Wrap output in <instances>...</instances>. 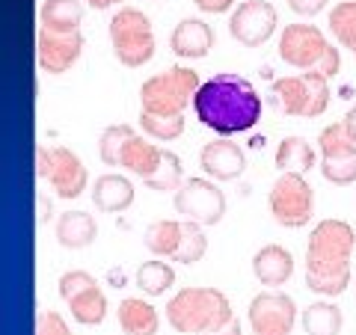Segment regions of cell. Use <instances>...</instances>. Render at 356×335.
I'll list each match as a JSON object with an SVG mask.
<instances>
[{
  "mask_svg": "<svg viewBox=\"0 0 356 335\" xmlns=\"http://www.w3.org/2000/svg\"><path fill=\"white\" fill-rule=\"evenodd\" d=\"M214 27L205 24L202 18H184L178 21V27L172 30L170 36V48L175 57H184V60H202L208 57V51L214 48Z\"/></svg>",
  "mask_w": 356,
  "mask_h": 335,
  "instance_id": "obj_15",
  "label": "cell"
},
{
  "mask_svg": "<svg viewBox=\"0 0 356 335\" xmlns=\"http://www.w3.org/2000/svg\"><path fill=\"white\" fill-rule=\"evenodd\" d=\"M288 6H291V13L303 15V18H312V15H318L321 9L327 6V0H288Z\"/></svg>",
  "mask_w": 356,
  "mask_h": 335,
  "instance_id": "obj_36",
  "label": "cell"
},
{
  "mask_svg": "<svg viewBox=\"0 0 356 335\" xmlns=\"http://www.w3.org/2000/svg\"><path fill=\"white\" fill-rule=\"evenodd\" d=\"M276 30V9L267 0H247L241 3L229 18L232 39L241 42L243 48H261Z\"/></svg>",
  "mask_w": 356,
  "mask_h": 335,
  "instance_id": "obj_11",
  "label": "cell"
},
{
  "mask_svg": "<svg viewBox=\"0 0 356 335\" xmlns=\"http://www.w3.org/2000/svg\"><path fill=\"white\" fill-rule=\"evenodd\" d=\"M273 95L280 101L282 113L288 116H306L312 113V92L303 74H288V77H276L273 81Z\"/></svg>",
  "mask_w": 356,
  "mask_h": 335,
  "instance_id": "obj_22",
  "label": "cell"
},
{
  "mask_svg": "<svg viewBox=\"0 0 356 335\" xmlns=\"http://www.w3.org/2000/svg\"><path fill=\"white\" fill-rule=\"evenodd\" d=\"M199 86H202L199 74L193 69H184V65H175V69H166L163 74H154L140 89L143 113L184 116V110L193 107Z\"/></svg>",
  "mask_w": 356,
  "mask_h": 335,
  "instance_id": "obj_3",
  "label": "cell"
},
{
  "mask_svg": "<svg viewBox=\"0 0 356 335\" xmlns=\"http://www.w3.org/2000/svg\"><path fill=\"white\" fill-rule=\"evenodd\" d=\"M252 273H255V279H259L264 288L276 291V288H282L288 279H291V273H294V255L288 252L285 247H280V243H267V247H261L259 252H255Z\"/></svg>",
  "mask_w": 356,
  "mask_h": 335,
  "instance_id": "obj_16",
  "label": "cell"
},
{
  "mask_svg": "<svg viewBox=\"0 0 356 335\" xmlns=\"http://www.w3.org/2000/svg\"><path fill=\"white\" fill-rule=\"evenodd\" d=\"M356 231L344 220H321L306 243V273H327L350 264Z\"/></svg>",
  "mask_w": 356,
  "mask_h": 335,
  "instance_id": "obj_4",
  "label": "cell"
},
{
  "mask_svg": "<svg viewBox=\"0 0 356 335\" xmlns=\"http://www.w3.org/2000/svg\"><path fill=\"white\" fill-rule=\"evenodd\" d=\"M344 125H348V131H350V137L356 140V104L348 110V116H344Z\"/></svg>",
  "mask_w": 356,
  "mask_h": 335,
  "instance_id": "obj_40",
  "label": "cell"
},
{
  "mask_svg": "<svg viewBox=\"0 0 356 335\" xmlns=\"http://www.w3.org/2000/svg\"><path fill=\"white\" fill-rule=\"evenodd\" d=\"M339 65H341L339 48H332V44H330V48H327V54H324V57H321V65H318V72H321V74H324L327 81H330L332 74H339Z\"/></svg>",
  "mask_w": 356,
  "mask_h": 335,
  "instance_id": "obj_37",
  "label": "cell"
},
{
  "mask_svg": "<svg viewBox=\"0 0 356 335\" xmlns=\"http://www.w3.org/2000/svg\"><path fill=\"white\" fill-rule=\"evenodd\" d=\"M350 285V264L327 273H306V288L318 297H339Z\"/></svg>",
  "mask_w": 356,
  "mask_h": 335,
  "instance_id": "obj_31",
  "label": "cell"
},
{
  "mask_svg": "<svg viewBox=\"0 0 356 335\" xmlns=\"http://www.w3.org/2000/svg\"><path fill=\"white\" fill-rule=\"evenodd\" d=\"M140 128L154 140H178L184 133V116H152V113H140Z\"/></svg>",
  "mask_w": 356,
  "mask_h": 335,
  "instance_id": "obj_33",
  "label": "cell"
},
{
  "mask_svg": "<svg viewBox=\"0 0 356 335\" xmlns=\"http://www.w3.org/2000/svg\"><path fill=\"white\" fill-rule=\"evenodd\" d=\"M172 285H175V270H172L170 264H163L158 259L140 264V270H137V288L146 297H161V294L170 291Z\"/></svg>",
  "mask_w": 356,
  "mask_h": 335,
  "instance_id": "obj_27",
  "label": "cell"
},
{
  "mask_svg": "<svg viewBox=\"0 0 356 335\" xmlns=\"http://www.w3.org/2000/svg\"><path fill=\"white\" fill-rule=\"evenodd\" d=\"M110 42L116 60L128 69H140L154 57V30L149 15L140 9H119L110 18Z\"/></svg>",
  "mask_w": 356,
  "mask_h": 335,
  "instance_id": "obj_5",
  "label": "cell"
},
{
  "mask_svg": "<svg viewBox=\"0 0 356 335\" xmlns=\"http://www.w3.org/2000/svg\"><path fill=\"white\" fill-rule=\"evenodd\" d=\"M172 205L181 217L199 226H217L226 217V193L208 178H187L181 190H175Z\"/></svg>",
  "mask_w": 356,
  "mask_h": 335,
  "instance_id": "obj_9",
  "label": "cell"
},
{
  "mask_svg": "<svg viewBox=\"0 0 356 335\" xmlns=\"http://www.w3.org/2000/svg\"><path fill=\"white\" fill-rule=\"evenodd\" d=\"M163 152L166 149H158L146 137L134 133V137L125 142V149H122L119 166H122V170H131L134 175H140L143 181H149V178H154V175H158V170H161Z\"/></svg>",
  "mask_w": 356,
  "mask_h": 335,
  "instance_id": "obj_18",
  "label": "cell"
},
{
  "mask_svg": "<svg viewBox=\"0 0 356 335\" xmlns=\"http://www.w3.org/2000/svg\"><path fill=\"white\" fill-rule=\"evenodd\" d=\"M134 196H137V190L119 172H107L92 184V205L102 211V214H119V211L131 208Z\"/></svg>",
  "mask_w": 356,
  "mask_h": 335,
  "instance_id": "obj_17",
  "label": "cell"
},
{
  "mask_svg": "<svg viewBox=\"0 0 356 335\" xmlns=\"http://www.w3.org/2000/svg\"><path fill=\"white\" fill-rule=\"evenodd\" d=\"M119 329L125 335H158L161 329V315L149 300L140 297H125L116 309Z\"/></svg>",
  "mask_w": 356,
  "mask_h": 335,
  "instance_id": "obj_19",
  "label": "cell"
},
{
  "mask_svg": "<svg viewBox=\"0 0 356 335\" xmlns=\"http://www.w3.org/2000/svg\"><path fill=\"white\" fill-rule=\"evenodd\" d=\"M60 297L65 300L72 318L83 327H98L107 318V297L95 276L86 270H69L60 276Z\"/></svg>",
  "mask_w": 356,
  "mask_h": 335,
  "instance_id": "obj_8",
  "label": "cell"
},
{
  "mask_svg": "<svg viewBox=\"0 0 356 335\" xmlns=\"http://www.w3.org/2000/svg\"><path fill=\"white\" fill-rule=\"evenodd\" d=\"M252 335H291L297 323V303L282 291H261L250 300Z\"/></svg>",
  "mask_w": 356,
  "mask_h": 335,
  "instance_id": "obj_10",
  "label": "cell"
},
{
  "mask_svg": "<svg viewBox=\"0 0 356 335\" xmlns=\"http://www.w3.org/2000/svg\"><path fill=\"white\" fill-rule=\"evenodd\" d=\"M267 208H270V217L285 229L309 226L312 217H315V193H312V184L303 175L282 172L270 187Z\"/></svg>",
  "mask_w": 356,
  "mask_h": 335,
  "instance_id": "obj_6",
  "label": "cell"
},
{
  "mask_svg": "<svg viewBox=\"0 0 356 335\" xmlns=\"http://www.w3.org/2000/svg\"><path fill=\"white\" fill-rule=\"evenodd\" d=\"M36 175L51 181L54 193L60 199H77L83 196L89 184V172L83 161L65 146H36Z\"/></svg>",
  "mask_w": 356,
  "mask_h": 335,
  "instance_id": "obj_7",
  "label": "cell"
},
{
  "mask_svg": "<svg viewBox=\"0 0 356 335\" xmlns=\"http://www.w3.org/2000/svg\"><path fill=\"white\" fill-rule=\"evenodd\" d=\"M146 187L158 190V193H172V190H181L184 187V163L178 154L172 152H163V163L154 178H149Z\"/></svg>",
  "mask_w": 356,
  "mask_h": 335,
  "instance_id": "obj_32",
  "label": "cell"
},
{
  "mask_svg": "<svg viewBox=\"0 0 356 335\" xmlns=\"http://www.w3.org/2000/svg\"><path fill=\"white\" fill-rule=\"evenodd\" d=\"M193 110L205 128L217 131L220 137H235L259 125L261 98L247 77L222 72L202 81L193 98Z\"/></svg>",
  "mask_w": 356,
  "mask_h": 335,
  "instance_id": "obj_1",
  "label": "cell"
},
{
  "mask_svg": "<svg viewBox=\"0 0 356 335\" xmlns=\"http://www.w3.org/2000/svg\"><path fill=\"white\" fill-rule=\"evenodd\" d=\"M205 226H199L193 220H184V238H181V247L172 255L175 264H196L199 259H205L208 252V238H205Z\"/></svg>",
  "mask_w": 356,
  "mask_h": 335,
  "instance_id": "obj_30",
  "label": "cell"
},
{
  "mask_svg": "<svg viewBox=\"0 0 356 335\" xmlns=\"http://www.w3.org/2000/svg\"><path fill=\"white\" fill-rule=\"evenodd\" d=\"M36 335H72L69 323L60 311H39L36 315Z\"/></svg>",
  "mask_w": 356,
  "mask_h": 335,
  "instance_id": "obj_35",
  "label": "cell"
},
{
  "mask_svg": "<svg viewBox=\"0 0 356 335\" xmlns=\"http://www.w3.org/2000/svg\"><path fill=\"white\" fill-rule=\"evenodd\" d=\"M303 329L306 335H339L344 327V315L332 303H312L303 309Z\"/></svg>",
  "mask_w": 356,
  "mask_h": 335,
  "instance_id": "obj_25",
  "label": "cell"
},
{
  "mask_svg": "<svg viewBox=\"0 0 356 335\" xmlns=\"http://www.w3.org/2000/svg\"><path fill=\"white\" fill-rule=\"evenodd\" d=\"M92 9H107V6H113V3H122V0H86Z\"/></svg>",
  "mask_w": 356,
  "mask_h": 335,
  "instance_id": "obj_41",
  "label": "cell"
},
{
  "mask_svg": "<svg viewBox=\"0 0 356 335\" xmlns=\"http://www.w3.org/2000/svg\"><path fill=\"white\" fill-rule=\"evenodd\" d=\"M315 166V149L309 146L306 137H285L276 149V170L280 172H294V175H306Z\"/></svg>",
  "mask_w": 356,
  "mask_h": 335,
  "instance_id": "obj_23",
  "label": "cell"
},
{
  "mask_svg": "<svg viewBox=\"0 0 356 335\" xmlns=\"http://www.w3.org/2000/svg\"><path fill=\"white\" fill-rule=\"evenodd\" d=\"M321 175L330 184H353L356 181V161H324Z\"/></svg>",
  "mask_w": 356,
  "mask_h": 335,
  "instance_id": "obj_34",
  "label": "cell"
},
{
  "mask_svg": "<svg viewBox=\"0 0 356 335\" xmlns=\"http://www.w3.org/2000/svg\"><path fill=\"white\" fill-rule=\"evenodd\" d=\"M199 166L208 178L214 181H235L247 170V158H243V149L238 142H232L229 137L211 140L199 152Z\"/></svg>",
  "mask_w": 356,
  "mask_h": 335,
  "instance_id": "obj_14",
  "label": "cell"
},
{
  "mask_svg": "<svg viewBox=\"0 0 356 335\" xmlns=\"http://www.w3.org/2000/svg\"><path fill=\"white\" fill-rule=\"evenodd\" d=\"M327 48H330V42L324 39V33L312 24H291L280 36V57L300 72L318 69Z\"/></svg>",
  "mask_w": 356,
  "mask_h": 335,
  "instance_id": "obj_12",
  "label": "cell"
},
{
  "mask_svg": "<svg viewBox=\"0 0 356 335\" xmlns=\"http://www.w3.org/2000/svg\"><path fill=\"white\" fill-rule=\"evenodd\" d=\"M318 146H321L324 161H356V140L350 137L344 122H336V125L321 131Z\"/></svg>",
  "mask_w": 356,
  "mask_h": 335,
  "instance_id": "obj_26",
  "label": "cell"
},
{
  "mask_svg": "<svg viewBox=\"0 0 356 335\" xmlns=\"http://www.w3.org/2000/svg\"><path fill=\"white\" fill-rule=\"evenodd\" d=\"M39 69L48 74H63L81 60L83 54V33H51L39 27L36 36Z\"/></svg>",
  "mask_w": 356,
  "mask_h": 335,
  "instance_id": "obj_13",
  "label": "cell"
},
{
  "mask_svg": "<svg viewBox=\"0 0 356 335\" xmlns=\"http://www.w3.org/2000/svg\"><path fill=\"white\" fill-rule=\"evenodd\" d=\"M208 335H241V320L235 318V320H229L222 329H217V332H208Z\"/></svg>",
  "mask_w": 356,
  "mask_h": 335,
  "instance_id": "obj_39",
  "label": "cell"
},
{
  "mask_svg": "<svg viewBox=\"0 0 356 335\" xmlns=\"http://www.w3.org/2000/svg\"><path fill=\"white\" fill-rule=\"evenodd\" d=\"M131 125H110L102 131V137H98V158H102L104 166H119V158H122V149H125V142L134 137Z\"/></svg>",
  "mask_w": 356,
  "mask_h": 335,
  "instance_id": "obj_29",
  "label": "cell"
},
{
  "mask_svg": "<svg viewBox=\"0 0 356 335\" xmlns=\"http://www.w3.org/2000/svg\"><path fill=\"white\" fill-rule=\"evenodd\" d=\"M39 24L51 33H81L83 3L81 0H44L39 6Z\"/></svg>",
  "mask_w": 356,
  "mask_h": 335,
  "instance_id": "obj_21",
  "label": "cell"
},
{
  "mask_svg": "<svg viewBox=\"0 0 356 335\" xmlns=\"http://www.w3.org/2000/svg\"><path fill=\"white\" fill-rule=\"evenodd\" d=\"M193 3L202 9V13H208V15H222L226 9H232L235 0H193Z\"/></svg>",
  "mask_w": 356,
  "mask_h": 335,
  "instance_id": "obj_38",
  "label": "cell"
},
{
  "mask_svg": "<svg viewBox=\"0 0 356 335\" xmlns=\"http://www.w3.org/2000/svg\"><path fill=\"white\" fill-rule=\"evenodd\" d=\"M98 238V222L86 211H65L57 220V243L65 250H86Z\"/></svg>",
  "mask_w": 356,
  "mask_h": 335,
  "instance_id": "obj_20",
  "label": "cell"
},
{
  "mask_svg": "<svg viewBox=\"0 0 356 335\" xmlns=\"http://www.w3.org/2000/svg\"><path fill=\"white\" fill-rule=\"evenodd\" d=\"M181 238H184V222L178 220H161V222H152L143 234V243L152 255L158 259H172L181 247Z\"/></svg>",
  "mask_w": 356,
  "mask_h": 335,
  "instance_id": "obj_24",
  "label": "cell"
},
{
  "mask_svg": "<svg viewBox=\"0 0 356 335\" xmlns=\"http://www.w3.org/2000/svg\"><path fill=\"white\" fill-rule=\"evenodd\" d=\"M166 320L181 335H208L235 320V311L220 288H181L166 303Z\"/></svg>",
  "mask_w": 356,
  "mask_h": 335,
  "instance_id": "obj_2",
  "label": "cell"
},
{
  "mask_svg": "<svg viewBox=\"0 0 356 335\" xmlns=\"http://www.w3.org/2000/svg\"><path fill=\"white\" fill-rule=\"evenodd\" d=\"M330 33L339 44H344L350 54H356V0L336 3L330 13Z\"/></svg>",
  "mask_w": 356,
  "mask_h": 335,
  "instance_id": "obj_28",
  "label": "cell"
}]
</instances>
